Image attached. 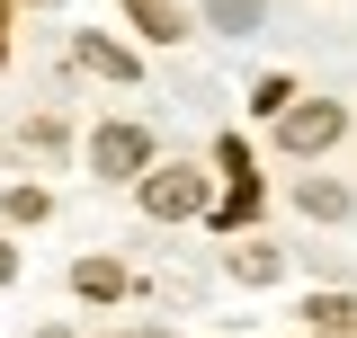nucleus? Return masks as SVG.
<instances>
[{
	"instance_id": "nucleus-1",
	"label": "nucleus",
	"mask_w": 357,
	"mask_h": 338,
	"mask_svg": "<svg viewBox=\"0 0 357 338\" xmlns=\"http://www.w3.org/2000/svg\"><path fill=\"white\" fill-rule=\"evenodd\" d=\"M206 205V178L197 169H143V214H161V223H178V214Z\"/></svg>"
},
{
	"instance_id": "nucleus-2",
	"label": "nucleus",
	"mask_w": 357,
	"mask_h": 338,
	"mask_svg": "<svg viewBox=\"0 0 357 338\" xmlns=\"http://www.w3.org/2000/svg\"><path fill=\"white\" fill-rule=\"evenodd\" d=\"M340 125H349V116H340L331 98H304V107H286V116H277L286 152H331V143H340Z\"/></svg>"
},
{
	"instance_id": "nucleus-3",
	"label": "nucleus",
	"mask_w": 357,
	"mask_h": 338,
	"mask_svg": "<svg viewBox=\"0 0 357 338\" xmlns=\"http://www.w3.org/2000/svg\"><path fill=\"white\" fill-rule=\"evenodd\" d=\"M89 161H98V178H134V169L152 161V134H143V125H98Z\"/></svg>"
},
{
	"instance_id": "nucleus-4",
	"label": "nucleus",
	"mask_w": 357,
	"mask_h": 338,
	"mask_svg": "<svg viewBox=\"0 0 357 338\" xmlns=\"http://www.w3.org/2000/svg\"><path fill=\"white\" fill-rule=\"evenodd\" d=\"M72 285H81L89 303H107V294H126V276H116V267H107V258H81V267H72Z\"/></svg>"
},
{
	"instance_id": "nucleus-5",
	"label": "nucleus",
	"mask_w": 357,
	"mask_h": 338,
	"mask_svg": "<svg viewBox=\"0 0 357 338\" xmlns=\"http://www.w3.org/2000/svg\"><path fill=\"white\" fill-rule=\"evenodd\" d=\"M81 63H89V72H107V81H134V54H126V45H98V36H81Z\"/></svg>"
},
{
	"instance_id": "nucleus-6",
	"label": "nucleus",
	"mask_w": 357,
	"mask_h": 338,
	"mask_svg": "<svg viewBox=\"0 0 357 338\" xmlns=\"http://www.w3.org/2000/svg\"><path fill=\"white\" fill-rule=\"evenodd\" d=\"M304 214L340 223V214H349V187H340V178H304Z\"/></svg>"
},
{
	"instance_id": "nucleus-7",
	"label": "nucleus",
	"mask_w": 357,
	"mask_h": 338,
	"mask_svg": "<svg viewBox=\"0 0 357 338\" xmlns=\"http://www.w3.org/2000/svg\"><path fill=\"white\" fill-rule=\"evenodd\" d=\"M206 18H215L223 36H250L259 27V0H206Z\"/></svg>"
},
{
	"instance_id": "nucleus-8",
	"label": "nucleus",
	"mask_w": 357,
	"mask_h": 338,
	"mask_svg": "<svg viewBox=\"0 0 357 338\" xmlns=\"http://www.w3.org/2000/svg\"><path fill=\"white\" fill-rule=\"evenodd\" d=\"M134 27H143L152 45H170V36H178V9H161V0H134Z\"/></svg>"
},
{
	"instance_id": "nucleus-9",
	"label": "nucleus",
	"mask_w": 357,
	"mask_h": 338,
	"mask_svg": "<svg viewBox=\"0 0 357 338\" xmlns=\"http://www.w3.org/2000/svg\"><path fill=\"white\" fill-rule=\"evenodd\" d=\"M250 214H259V178L241 169V178H232V196H223V223H250Z\"/></svg>"
},
{
	"instance_id": "nucleus-10",
	"label": "nucleus",
	"mask_w": 357,
	"mask_h": 338,
	"mask_svg": "<svg viewBox=\"0 0 357 338\" xmlns=\"http://www.w3.org/2000/svg\"><path fill=\"white\" fill-rule=\"evenodd\" d=\"M357 321V303H340V294H312V330H349Z\"/></svg>"
},
{
	"instance_id": "nucleus-11",
	"label": "nucleus",
	"mask_w": 357,
	"mask_h": 338,
	"mask_svg": "<svg viewBox=\"0 0 357 338\" xmlns=\"http://www.w3.org/2000/svg\"><path fill=\"white\" fill-rule=\"evenodd\" d=\"M232 267H241L250 285H268V276H277V250H241V258H232Z\"/></svg>"
},
{
	"instance_id": "nucleus-12",
	"label": "nucleus",
	"mask_w": 357,
	"mask_h": 338,
	"mask_svg": "<svg viewBox=\"0 0 357 338\" xmlns=\"http://www.w3.org/2000/svg\"><path fill=\"white\" fill-rule=\"evenodd\" d=\"M9 276H18V250H9V241H0V285H9Z\"/></svg>"
}]
</instances>
